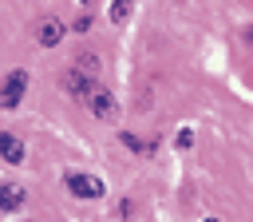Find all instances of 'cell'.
I'll use <instances>...</instances> for the list:
<instances>
[{"instance_id": "cell-1", "label": "cell", "mask_w": 253, "mask_h": 222, "mask_svg": "<svg viewBox=\"0 0 253 222\" xmlns=\"http://www.w3.org/2000/svg\"><path fill=\"white\" fill-rule=\"evenodd\" d=\"M63 186H67L75 198H103V178H95V174H79V170H71V174L63 178Z\"/></svg>"}, {"instance_id": "cell-2", "label": "cell", "mask_w": 253, "mask_h": 222, "mask_svg": "<svg viewBox=\"0 0 253 222\" xmlns=\"http://www.w3.org/2000/svg\"><path fill=\"white\" fill-rule=\"evenodd\" d=\"M24 91H28V71H12L4 83H0V107H16L20 99H24Z\"/></svg>"}, {"instance_id": "cell-3", "label": "cell", "mask_w": 253, "mask_h": 222, "mask_svg": "<svg viewBox=\"0 0 253 222\" xmlns=\"http://www.w3.org/2000/svg\"><path fill=\"white\" fill-rule=\"evenodd\" d=\"M83 103H87V111H91L95 119H111V115H115V95H111L107 87H91V95H87Z\"/></svg>"}, {"instance_id": "cell-4", "label": "cell", "mask_w": 253, "mask_h": 222, "mask_svg": "<svg viewBox=\"0 0 253 222\" xmlns=\"http://www.w3.org/2000/svg\"><path fill=\"white\" fill-rule=\"evenodd\" d=\"M36 40H40L43 48H55V44L63 40V20H55V16H43V20L36 24Z\"/></svg>"}, {"instance_id": "cell-5", "label": "cell", "mask_w": 253, "mask_h": 222, "mask_svg": "<svg viewBox=\"0 0 253 222\" xmlns=\"http://www.w3.org/2000/svg\"><path fill=\"white\" fill-rule=\"evenodd\" d=\"M63 87H67L71 95H79V99H87V95H91V87H95V75H87V71H79V67H71V71L63 75Z\"/></svg>"}, {"instance_id": "cell-6", "label": "cell", "mask_w": 253, "mask_h": 222, "mask_svg": "<svg viewBox=\"0 0 253 222\" xmlns=\"http://www.w3.org/2000/svg\"><path fill=\"white\" fill-rule=\"evenodd\" d=\"M0 159H4V163H12V166H20V163H24V143H20L16 135H8V131H0Z\"/></svg>"}, {"instance_id": "cell-7", "label": "cell", "mask_w": 253, "mask_h": 222, "mask_svg": "<svg viewBox=\"0 0 253 222\" xmlns=\"http://www.w3.org/2000/svg\"><path fill=\"white\" fill-rule=\"evenodd\" d=\"M20 206H24V186L4 182L0 186V210H20Z\"/></svg>"}, {"instance_id": "cell-8", "label": "cell", "mask_w": 253, "mask_h": 222, "mask_svg": "<svg viewBox=\"0 0 253 222\" xmlns=\"http://www.w3.org/2000/svg\"><path fill=\"white\" fill-rule=\"evenodd\" d=\"M130 8H134V0H115V4H111V20L123 24V20L130 16Z\"/></svg>"}, {"instance_id": "cell-9", "label": "cell", "mask_w": 253, "mask_h": 222, "mask_svg": "<svg viewBox=\"0 0 253 222\" xmlns=\"http://www.w3.org/2000/svg\"><path fill=\"white\" fill-rule=\"evenodd\" d=\"M75 67H79V71H87V75H95V71H99V56H91V52H83V56L75 59Z\"/></svg>"}, {"instance_id": "cell-10", "label": "cell", "mask_w": 253, "mask_h": 222, "mask_svg": "<svg viewBox=\"0 0 253 222\" xmlns=\"http://www.w3.org/2000/svg\"><path fill=\"white\" fill-rule=\"evenodd\" d=\"M119 139H123V147H130V151H154V143H142V139H138V135H130V131H123Z\"/></svg>"}, {"instance_id": "cell-11", "label": "cell", "mask_w": 253, "mask_h": 222, "mask_svg": "<svg viewBox=\"0 0 253 222\" xmlns=\"http://www.w3.org/2000/svg\"><path fill=\"white\" fill-rule=\"evenodd\" d=\"M245 40H249V44H253V28H249V32H245Z\"/></svg>"}, {"instance_id": "cell-12", "label": "cell", "mask_w": 253, "mask_h": 222, "mask_svg": "<svg viewBox=\"0 0 253 222\" xmlns=\"http://www.w3.org/2000/svg\"><path fill=\"white\" fill-rule=\"evenodd\" d=\"M79 4H83V8H91V4H95V0H79Z\"/></svg>"}, {"instance_id": "cell-13", "label": "cell", "mask_w": 253, "mask_h": 222, "mask_svg": "<svg viewBox=\"0 0 253 222\" xmlns=\"http://www.w3.org/2000/svg\"><path fill=\"white\" fill-rule=\"evenodd\" d=\"M206 222H217V218H206Z\"/></svg>"}]
</instances>
